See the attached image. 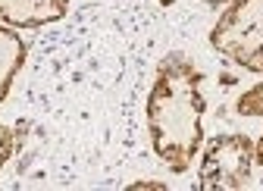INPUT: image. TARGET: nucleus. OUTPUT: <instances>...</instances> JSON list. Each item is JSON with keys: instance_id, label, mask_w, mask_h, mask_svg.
<instances>
[{"instance_id": "1", "label": "nucleus", "mask_w": 263, "mask_h": 191, "mask_svg": "<svg viewBox=\"0 0 263 191\" xmlns=\"http://www.w3.org/2000/svg\"><path fill=\"white\" fill-rule=\"evenodd\" d=\"M204 72L185 53H166L157 66L144 116L157 160L176 176L188 173L204 144Z\"/></svg>"}, {"instance_id": "2", "label": "nucleus", "mask_w": 263, "mask_h": 191, "mask_svg": "<svg viewBox=\"0 0 263 191\" xmlns=\"http://www.w3.org/2000/svg\"><path fill=\"white\" fill-rule=\"evenodd\" d=\"M210 44L229 63L263 75V0H229L210 28Z\"/></svg>"}, {"instance_id": "3", "label": "nucleus", "mask_w": 263, "mask_h": 191, "mask_svg": "<svg viewBox=\"0 0 263 191\" xmlns=\"http://www.w3.org/2000/svg\"><path fill=\"white\" fill-rule=\"evenodd\" d=\"M254 176V141L241 132H226L207 141L197 169L201 191H241Z\"/></svg>"}, {"instance_id": "4", "label": "nucleus", "mask_w": 263, "mask_h": 191, "mask_svg": "<svg viewBox=\"0 0 263 191\" xmlns=\"http://www.w3.org/2000/svg\"><path fill=\"white\" fill-rule=\"evenodd\" d=\"M69 13V0H0V22L10 28H41Z\"/></svg>"}, {"instance_id": "5", "label": "nucleus", "mask_w": 263, "mask_h": 191, "mask_svg": "<svg viewBox=\"0 0 263 191\" xmlns=\"http://www.w3.org/2000/svg\"><path fill=\"white\" fill-rule=\"evenodd\" d=\"M25 53H28V47L19 38V31L0 22V104L7 101L19 69L25 66Z\"/></svg>"}, {"instance_id": "6", "label": "nucleus", "mask_w": 263, "mask_h": 191, "mask_svg": "<svg viewBox=\"0 0 263 191\" xmlns=\"http://www.w3.org/2000/svg\"><path fill=\"white\" fill-rule=\"evenodd\" d=\"M235 110H238L241 116H251V119H260V116H263V82H257L254 88L241 91Z\"/></svg>"}, {"instance_id": "7", "label": "nucleus", "mask_w": 263, "mask_h": 191, "mask_svg": "<svg viewBox=\"0 0 263 191\" xmlns=\"http://www.w3.org/2000/svg\"><path fill=\"white\" fill-rule=\"evenodd\" d=\"M13 154H16V132L10 129V125L0 122V169L10 163Z\"/></svg>"}, {"instance_id": "8", "label": "nucleus", "mask_w": 263, "mask_h": 191, "mask_svg": "<svg viewBox=\"0 0 263 191\" xmlns=\"http://www.w3.org/2000/svg\"><path fill=\"white\" fill-rule=\"evenodd\" d=\"M128 191H166V182H132Z\"/></svg>"}, {"instance_id": "9", "label": "nucleus", "mask_w": 263, "mask_h": 191, "mask_svg": "<svg viewBox=\"0 0 263 191\" xmlns=\"http://www.w3.org/2000/svg\"><path fill=\"white\" fill-rule=\"evenodd\" d=\"M254 163L263 169V135H260V141H254Z\"/></svg>"}, {"instance_id": "10", "label": "nucleus", "mask_w": 263, "mask_h": 191, "mask_svg": "<svg viewBox=\"0 0 263 191\" xmlns=\"http://www.w3.org/2000/svg\"><path fill=\"white\" fill-rule=\"evenodd\" d=\"M204 7H222V4H229V0H201Z\"/></svg>"}, {"instance_id": "11", "label": "nucleus", "mask_w": 263, "mask_h": 191, "mask_svg": "<svg viewBox=\"0 0 263 191\" xmlns=\"http://www.w3.org/2000/svg\"><path fill=\"white\" fill-rule=\"evenodd\" d=\"M160 4H163V7H173V4H176V0H160Z\"/></svg>"}]
</instances>
